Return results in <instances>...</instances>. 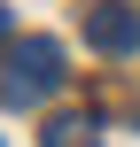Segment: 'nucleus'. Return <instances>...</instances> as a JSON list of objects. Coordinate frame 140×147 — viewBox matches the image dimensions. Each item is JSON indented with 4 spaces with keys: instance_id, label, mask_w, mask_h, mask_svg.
Returning <instances> with one entry per match:
<instances>
[{
    "instance_id": "obj_1",
    "label": "nucleus",
    "mask_w": 140,
    "mask_h": 147,
    "mask_svg": "<svg viewBox=\"0 0 140 147\" xmlns=\"http://www.w3.org/2000/svg\"><path fill=\"white\" fill-rule=\"evenodd\" d=\"M55 85H62V39H16L8 70H0V101L8 109H39Z\"/></svg>"
},
{
    "instance_id": "obj_2",
    "label": "nucleus",
    "mask_w": 140,
    "mask_h": 147,
    "mask_svg": "<svg viewBox=\"0 0 140 147\" xmlns=\"http://www.w3.org/2000/svg\"><path fill=\"white\" fill-rule=\"evenodd\" d=\"M86 47L94 54H140V8L132 0H94L86 8Z\"/></svg>"
},
{
    "instance_id": "obj_3",
    "label": "nucleus",
    "mask_w": 140,
    "mask_h": 147,
    "mask_svg": "<svg viewBox=\"0 0 140 147\" xmlns=\"http://www.w3.org/2000/svg\"><path fill=\"white\" fill-rule=\"evenodd\" d=\"M39 147H101V124H94L86 109H62V116H47Z\"/></svg>"
},
{
    "instance_id": "obj_4",
    "label": "nucleus",
    "mask_w": 140,
    "mask_h": 147,
    "mask_svg": "<svg viewBox=\"0 0 140 147\" xmlns=\"http://www.w3.org/2000/svg\"><path fill=\"white\" fill-rule=\"evenodd\" d=\"M0 47H8V0H0Z\"/></svg>"
}]
</instances>
